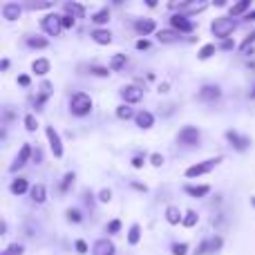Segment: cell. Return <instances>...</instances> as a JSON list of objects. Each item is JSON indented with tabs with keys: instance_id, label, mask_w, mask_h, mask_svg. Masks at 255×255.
<instances>
[{
	"instance_id": "6da1fadb",
	"label": "cell",
	"mask_w": 255,
	"mask_h": 255,
	"mask_svg": "<svg viewBox=\"0 0 255 255\" xmlns=\"http://www.w3.org/2000/svg\"><path fill=\"white\" fill-rule=\"evenodd\" d=\"M90 110H92V99H90V94L76 92L74 97H72V112H74L76 117H85Z\"/></svg>"
},
{
	"instance_id": "7a4b0ae2",
	"label": "cell",
	"mask_w": 255,
	"mask_h": 255,
	"mask_svg": "<svg viewBox=\"0 0 255 255\" xmlns=\"http://www.w3.org/2000/svg\"><path fill=\"white\" fill-rule=\"evenodd\" d=\"M233 29H235L233 18H215L211 25V31L217 36V38H226L229 34H233Z\"/></svg>"
},
{
	"instance_id": "3957f363",
	"label": "cell",
	"mask_w": 255,
	"mask_h": 255,
	"mask_svg": "<svg viewBox=\"0 0 255 255\" xmlns=\"http://www.w3.org/2000/svg\"><path fill=\"white\" fill-rule=\"evenodd\" d=\"M43 29L47 31L49 36H58L61 34V29H63V16H56V13H49V16H45L43 18Z\"/></svg>"
},
{
	"instance_id": "277c9868",
	"label": "cell",
	"mask_w": 255,
	"mask_h": 255,
	"mask_svg": "<svg viewBox=\"0 0 255 255\" xmlns=\"http://www.w3.org/2000/svg\"><path fill=\"white\" fill-rule=\"evenodd\" d=\"M220 161H222V157L206 159V161H202V163H195V166H190L188 170H186V177H197V175H204V172L213 170V168H215Z\"/></svg>"
},
{
	"instance_id": "5b68a950",
	"label": "cell",
	"mask_w": 255,
	"mask_h": 255,
	"mask_svg": "<svg viewBox=\"0 0 255 255\" xmlns=\"http://www.w3.org/2000/svg\"><path fill=\"white\" fill-rule=\"evenodd\" d=\"M115 244L110 242L108 238H101V240H97L94 242V247H92V255H115Z\"/></svg>"
},
{
	"instance_id": "8992f818",
	"label": "cell",
	"mask_w": 255,
	"mask_h": 255,
	"mask_svg": "<svg viewBox=\"0 0 255 255\" xmlns=\"http://www.w3.org/2000/svg\"><path fill=\"white\" fill-rule=\"evenodd\" d=\"M47 139H49V148H52L54 157H63V145H61V136H58V132L54 130L52 126H47Z\"/></svg>"
},
{
	"instance_id": "52a82bcc",
	"label": "cell",
	"mask_w": 255,
	"mask_h": 255,
	"mask_svg": "<svg viewBox=\"0 0 255 255\" xmlns=\"http://www.w3.org/2000/svg\"><path fill=\"white\" fill-rule=\"evenodd\" d=\"M121 97L126 99V103H139L141 99H143V90L136 88V85H126V88L121 90Z\"/></svg>"
},
{
	"instance_id": "ba28073f",
	"label": "cell",
	"mask_w": 255,
	"mask_h": 255,
	"mask_svg": "<svg viewBox=\"0 0 255 255\" xmlns=\"http://www.w3.org/2000/svg\"><path fill=\"white\" fill-rule=\"evenodd\" d=\"M0 11H2V18H4V20H16V18H20L22 7H20L18 2H4Z\"/></svg>"
},
{
	"instance_id": "9c48e42d",
	"label": "cell",
	"mask_w": 255,
	"mask_h": 255,
	"mask_svg": "<svg viewBox=\"0 0 255 255\" xmlns=\"http://www.w3.org/2000/svg\"><path fill=\"white\" fill-rule=\"evenodd\" d=\"M179 141H181V143H186V145L197 143V141H199V130H197V128H193V126H186L184 130L179 132Z\"/></svg>"
},
{
	"instance_id": "30bf717a",
	"label": "cell",
	"mask_w": 255,
	"mask_h": 255,
	"mask_svg": "<svg viewBox=\"0 0 255 255\" xmlns=\"http://www.w3.org/2000/svg\"><path fill=\"white\" fill-rule=\"evenodd\" d=\"M29 157H31V148L25 143V145H22V148H20V152L16 154V159H13V163H11V166H9V170H11V172H16L18 168H22V166H25V163H27V159H29Z\"/></svg>"
},
{
	"instance_id": "8fae6325",
	"label": "cell",
	"mask_w": 255,
	"mask_h": 255,
	"mask_svg": "<svg viewBox=\"0 0 255 255\" xmlns=\"http://www.w3.org/2000/svg\"><path fill=\"white\" fill-rule=\"evenodd\" d=\"M170 25L175 27L177 31H190L193 29V22H190L186 16H181V13H177V16L170 18Z\"/></svg>"
},
{
	"instance_id": "7c38bea8",
	"label": "cell",
	"mask_w": 255,
	"mask_h": 255,
	"mask_svg": "<svg viewBox=\"0 0 255 255\" xmlns=\"http://www.w3.org/2000/svg\"><path fill=\"white\" fill-rule=\"evenodd\" d=\"M199 99H202V101H215V99H220V88H217V85H206V88H202V92H199Z\"/></svg>"
},
{
	"instance_id": "4fadbf2b",
	"label": "cell",
	"mask_w": 255,
	"mask_h": 255,
	"mask_svg": "<svg viewBox=\"0 0 255 255\" xmlns=\"http://www.w3.org/2000/svg\"><path fill=\"white\" fill-rule=\"evenodd\" d=\"M134 29L139 31V34H152L154 29H157V25H154V20H150V18H145V20H136L134 22Z\"/></svg>"
},
{
	"instance_id": "5bb4252c",
	"label": "cell",
	"mask_w": 255,
	"mask_h": 255,
	"mask_svg": "<svg viewBox=\"0 0 255 255\" xmlns=\"http://www.w3.org/2000/svg\"><path fill=\"white\" fill-rule=\"evenodd\" d=\"M92 40L99 45H110L112 43V34L108 29H94L92 31Z\"/></svg>"
},
{
	"instance_id": "9a60e30c",
	"label": "cell",
	"mask_w": 255,
	"mask_h": 255,
	"mask_svg": "<svg viewBox=\"0 0 255 255\" xmlns=\"http://www.w3.org/2000/svg\"><path fill=\"white\" fill-rule=\"evenodd\" d=\"M179 31H172V29H161L157 31V40L159 43H175V40H179Z\"/></svg>"
},
{
	"instance_id": "2e32d148",
	"label": "cell",
	"mask_w": 255,
	"mask_h": 255,
	"mask_svg": "<svg viewBox=\"0 0 255 255\" xmlns=\"http://www.w3.org/2000/svg\"><path fill=\"white\" fill-rule=\"evenodd\" d=\"M45 199H47V190H45V186L43 184H36L34 188H31V202L43 204Z\"/></svg>"
},
{
	"instance_id": "e0dca14e",
	"label": "cell",
	"mask_w": 255,
	"mask_h": 255,
	"mask_svg": "<svg viewBox=\"0 0 255 255\" xmlns=\"http://www.w3.org/2000/svg\"><path fill=\"white\" fill-rule=\"evenodd\" d=\"M152 124H154V117L150 115V112H139L136 115V126L139 128H143V130H148V128H152Z\"/></svg>"
},
{
	"instance_id": "ac0fdd59",
	"label": "cell",
	"mask_w": 255,
	"mask_h": 255,
	"mask_svg": "<svg viewBox=\"0 0 255 255\" xmlns=\"http://www.w3.org/2000/svg\"><path fill=\"white\" fill-rule=\"evenodd\" d=\"M166 220H168V224H179V222H184V217H181V213H179L177 206H168L166 208Z\"/></svg>"
},
{
	"instance_id": "d6986e66",
	"label": "cell",
	"mask_w": 255,
	"mask_h": 255,
	"mask_svg": "<svg viewBox=\"0 0 255 255\" xmlns=\"http://www.w3.org/2000/svg\"><path fill=\"white\" fill-rule=\"evenodd\" d=\"M31 70H34L38 76H45L49 72V61H47V58H38V61H34Z\"/></svg>"
},
{
	"instance_id": "ffe728a7",
	"label": "cell",
	"mask_w": 255,
	"mask_h": 255,
	"mask_svg": "<svg viewBox=\"0 0 255 255\" xmlns=\"http://www.w3.org/2000/svg\"><path fill=\"white\" fill-rule=\"evenodd\" d=\"M226 136H229V139L233 141L235 148H238V150H244V148L249 145V139H244V136H238V132H233V130L226 132Z\"/></svg>"
},
{
	"instance_id": "44dd1931",
	"label": "cell",
	"mask_w": 255,
	"mask_h": 255,
	"mask_svg": "<svg viewBox=\"0 0 255 255\" xmlns=\"http://www.w3.org/2000/svg\"><path fill=\"white\" fill-rule=\"evenodd\" d=\"M65 11H67V16L81 18V16L85 13V7H83V4H76V2H67V4H65Z\"/></svg>"
},
{
	"instance_id": "7402d4cb",
	"label": "cell",
	"mask_w": 255,
	"mask_h": 255,
	"mask_svg": "<svg viewBox=\"0 0 255 255\" xmlns=\"http://www.w3.org/2000/svg\"><path fill=\"white\" fill-rule=\"evenodd\" d=\"M9 190H11L13 195H22L27 190V179H22V177H18V179L11 181V186H9Z\"/></svg>"
},
{
	"instance_id": "603a6c76",
	"label": "cell",
	"mask_w": 255,
	"mask_h": 255,
	"mask_svg": "<svg viewBox=\"0 0 255 255\" xmlns=\"http://www.w3.org/2000/svg\"><path fill=\"white\" fill-rule=\"evenodd\" d=\"M186 193L193 195V197H204V195L211 193V188L208 186H186Z\"/></svg>"
},
{
	"instance_id": "cb8c5ba5",
	"label": "cell",
	"mask_w": 255,
	"mask_h": 255,
	"mask_svg": "<svg viewBox=\"0 0 255 255\" xmlns=\"http://www.w3.org/2000/svg\"><path fill=\"white\" fill-rule=\"evenodd\" d=\"M92 20L97 22V25H103V22H108V20H110V9H108V7L99 9V11L92 16Z\"/></svg>"
},
{
	"instance_id": "d4e9b609",
	"label": "cell",
	"mask_w": 255,
	"mask_h": 255,
	"mask_svg": "<svg viewBox=\"0 0 255 255\" xmlns=\"http://www.w3.org/2000/svg\"><path fill=\"white\" fill-rule=\"evenodd\" d=\"M249 7H251V0H242V2H238V4L231 7V16H240V13H244Z\"/></svg>"
},
{
	"instance_id": "484cf974",
	"label": "cell",
	"mask_w": 255,
	"mask_h": 255,
	"mask_svg": "<svg viewBox=\"0 0 255 255\" xmlns=\"http://www.w3.org/2000/svg\"><path fill=\"white\" fill-rule=\"evenodd\" d=\"M0 255H22V244H18V242L16 244H9V247L4 249Z\"/></svg>"
},
{
	"instance_id": "4316f807",
	"label": "cell",
	"mask_w": 255,
	"mask_h": 255,
	"mask_svg": "<svg viewBox=\"0 0 255 255\" xmlns=\"http://www.w3.org/2000/svg\"><path fill=\"white\" fill-rule=\"evenodd\" d=\"M139 238H141V235H139V224H132L130 226V233H128V242L136 244V242H139Z\"/></svg>"
},
{
	"instance_id": "83f0119b",
	"label": "cell",
	"mask_w": 255,
	"mask_h": 255,
	"mask_svg": "<svg viewBox=\"0 0 255 255\" xmlns=\"http://www.w3.org/2000/svg\"><path fill=\"white\" fill-rule=\"evenodd\" d=\"M181 224L188 226V229H190V226H195V224H197V213H195V211H188V213L184 215V222H181Z\"/></svg>"
},
{
	"instance_id": "f1b7e54d",
	"label": "cell",
	"mask_w": 255,
	"mask_h": 255,
	"mask_svg": "<svg viewBox=\"0 0 255 255\" xmlns=\"http://www.w3.org/2000/svg\"><path fill=\"white\" fill-rule=\"evenodd\" d=\"M213 54H215V45H204V47L199 49V58H202V61H206V58H211Z\"/></svg>"
},
{
	"instance_id": "f546056e",
	"label": "cell",
	"mask_w": 255,
	"mask_h": 255,
	"mask_svg": "<svg viewBox=\"0 0 255 255\" xmlns=\"http://www.w3.org/2000/svg\"><path fill=\"white\" fill-rule=\"evenodd\" d=\"M126 65V54H117L112 56V70H121Z\"/></svg>"
},
{
	"instance_id": "4dcf8cb0",
	"label": "cell",
	"mask_w": 255,
	"mask_h": 255,
	"mask_svg": "<svg viewBox=\"0 0 255 255\" xmlns=\"http://www.w3.org/2000/svg\"><path fill=\"white\" fill-rule=\"evenodd\" d=\"M25 128H27L29 132H34L36 128H38V121H36L34 115H27V117H25Z\"/></svg>"
},
{
	"instance_id": "1f68e13d",
	"label": "cell",
	"mask_w": 255,
	"mask_h": 255,
	"mask_svg": "<svg viewBox=\"0 0 255 255\" xmlns=\"http://www.w3.org/2000/svg\"><path fill=\"white\" fill-rule=\"evenodd\" d=\"M117 117H119V119H130L132 117V110L128 106H121L119 110H117Z\"/></svg>"
},
{
	"instance_id": "d6a6232c",
	"label": "cell",
	"mask_w": 255,
	"mask_h": 255,
	"mask_svg": "<svg viewBox=\"0 0 255 255\" xmlns=\"http://www.w3.org/2000/svg\"><path fill=\"white\" fill-rule=\"evenodd\" d=\"M72 184H74V175H72V172H67L65 179H63V186H61V188H63V190H67Z\"/></svg>"
},
{
	"instance_id": "836d02e7",
	"label": "cell",
	"mask_w": 255,
	"mask_h": 255,
	"mask_svg": "<svg viewBox=\"0 0 255 255\" xmlns=\"http://www.w3.org/2000/svg\"><path fill=\"white\" fill-rule=\"evenodd\" d=\"M27 43H29L31 47H45V45H47V40H45V38H29Z\"/></svg>"
},
{
	"instance_id": "e575fe53",
	"label": "cell",
	"mask_w": 255,
	"mask_h": 255,
	"mask_svg": "<svg viewBox=\"0 0 255 255\" xmlns=\"http://www.w3.org/2000/svg\"><path fill=\"white\" fill-rule=\"evenodd\" d=\"M110 199H112V193H110V190H108V188H103V190H101V195H99V202L108 204V202H110Z\"/></svg>"
},
{
	"instance_id": "d590c367",
	"label": "cell",
	"mask_w": 255,
	"mask_h": 255,
	"mask_svg": "<svg viewBox=\"0 0 255 255\" xmlns=\"http://www.w3.org/2000/svg\"><path fill=\"white\" fill-rule=\"evenodd\" d=\"M67 220L70 222H81V213L74 211V208H70V211H67Z\"/></svg>"
},
{
	"instance_id": "8d00e7d4",
	"label": "cell",
	"mask_w": 255,
	"mask_h": 255,
	"mask_svg": "<svg viewBox=\"0 0 255 255\" xmlns=\"http://www.w3.org/2000/svg\"><path fill=\"white\" fill-rule=\"evenodd\" d=\"M186 251H188L186 244H175V247H172V253L175 255H186Z\"/></svg>"
},
{
	"instance_id": "74e56055",
	"label": "cell",
	"mask_w": 255,
	"mask_h": 255,
	"mask_svg": "<svg viewBox=\"0 0 255 255\" xmlns=\"http://www.w3.org/2000/svg\"><path fill=\"white\" fill-rule=\"evenodd\" d=\"M27 7L29 9H49L52 7V2H29Z\"/></svg>"
},
{
	"instance_id": "f35d334b",
	"label": "cell",
	"mask_w": 255,
	"mask_h": 255,
	"mask_svg": "<svg viewBox=\"0 0 255 255\" xmlns=\"http://www.w3.org/2000/svg\"><path fill=\"white\" fill-rule=\"evenodd\" d=\"M119 229H121V222H119V220H112L110 226H108V231H110V233H117Z\"/></svg>"
},
{
	"instance_id": "ab89813d",
	"label": "cell",
	"mask_w": 255,
	"mask_h": 255,
	"mask_svg": "<svg viewBox=\"0 0 255 255\" xmlns=\"http://www.w3.org/2000/svg\"><path fill=\"white\" fill-rule=\"evenodd\" d=\"M63 27H74V16H63Z\"/></svg>"
},
{
	"instance_id": "60d3db41",
	"label": "cell",
	"mask_w": 255,
	"mask_h": 255,
	"mask_svg": "<svg viewBox=\"0 0 255 255\" xmlns=\"http://www.w3.org/2000/svg\"><path fill=\"white\" fill-rule=\"evenodd\" d=\"M92 74H97V76H108L110 72H108L106 67H92Z\"/></svg>"
},
{
	"instance_id": "b9f144b4",
	"label": "cell",
	"mask_w": 255,
	"mask_h": 255,
	"mask_svg": "<svg viewBox=\"0 0 255 255\" xmlns=\"http://www.w3.org/2000/svg\"><path fill=\"white\" fill-rule=\"evenodd\" d=\"M150 159H152V166H161V163H163V157H161L159 152H154Z\"/></svg>"
},
{
	"instance_id": "7bdbcfd3",
	"label": "cell",
	"mask_w": 255,
	"mask_h": 255,
	"mask_svg": "<svg viewBox=\"0 0 255 255\" xmlns=\"http://www.w3.org/2000/svg\"><path fill=\"white\" fill-rule=\"evenodd\" d=\"M76 251H79V253H88V244H85L83 240H79V242H76Z\"/></svg>"
},
{
	"instance_id": "ee69618b",
	"label": "cell",
	"mask_w": 255,
	"mask_h": 255,
	"mask_svg": "<svg viewBox=\"0 0 255 255\" xmlns=\"http://www.w3.org/2000/svg\"><path fill=\"white\" fill-rule=\"evenodd\" d=\"M253 40H255V34H251V36H249V38H247V40H244V43H242V49H247V47H249V45H251V43H253Z\"/></svg>"
},
{
	"instance_id": "f6af8a7d",
	"label": "cell",
	"mask_w": 255,
	"mask_h": 255,
	"mask_svg": "<svg viewBox=\"0 0 255 255\" xmlns=\"http://www.w3.org/2000/svg\"><path fill=\"white\" fill-rule=\"evenodd\" d=\"M132 166H134V168H141V166H143V159H141V157H134V159H132Z\"/></svg>"
},
{
	"instance_id": "bcb514c9",
	"label": "cell",
	"mask_w": 255,
	"mask_h": 255,
	"mask_svg": "<svg viewBox=\"0 0 255 255\" xmlns=\"http://www.w3.org/2000/svg\"><path fill=\"white\" fill-rule=\"evenodd\" d=\"M148 40H139V43H136V49H148Z\"/></svg>"
},
{
	"instance_id": "7dc6e473",
	"label": "cell",
	"mask_w": 255,
	"mask_h": 255,
	"mask_svg": "<svg viewBox=\"0 0 255 255\" xmlns=\"http://www.w3.org/2000/svg\"><path fill=\"white\" fill-rule=\"evenodd\" d=\"M18 83H20V85H29V76H20V79H18Z\"/></svg>"
},
{
	"instance_id": "c3c4849f",
	"label": "cell",
	"mask_w": 255,
	"mask_h": 255,
	"mask_svg": "<svg viewBox=\"0 0 255 255\" xmlns=\"http://www.w3.org/2000/svg\"><path fill=\"white\" fill-rule=\"evenodd\" d=\"M247 20H255V11L249 13V16H247Z\"/></svg>"
}]
</instances>
